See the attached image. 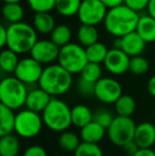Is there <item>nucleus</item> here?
Returning a JSON list of instances; mask_svg holds the SVG:
<instances>
[{
	"label": "nucleus",
	"mask_w": 155,
	"mask_h": 156,
	"mask_svg": "<svg viewBox=\"0 0 155 156\" xmlns=\"http://www.w3.org/2000/svg\"><path fill=\"white\" fill-rule=\"evenodd\" d=\"M86 50V55L88 58V62L102 64L105 60L106 55L108 53V49L103 43L97 41L93 45L85 48Z\"/></svg>",
	"instance_id": "obj_30"
},
{
	"label": "nucleus",
	"mask_w": 155,
	"mask_h": 156,
	"mask_svg": "<svg viewBox=\"0 0 155 156\" xmlns=\"http://www.w3.org/2000/svg\"><path fill=\"white\" fill-rule=\"evenodd\" d=\"M58 63L70 73H81L88 63L85 47L76 43H69L61 47Z\"/></svg>",
	"instance_id": "obj_6"
},
{
	"label": "nucleus",
	"mask_w": 155,
	"mask_h": 156,
	"mask_svg": "<svg viewBox=\"0 0 155 156\" xmlns=\"http://www.w3.org/2000/svg\"><path fill=\"white\" fill-rule=\"evenodd\" d=\"M149 62L147 58H145L141 55L132 56L130 61V67H129V71L132 72L135 76H141L148 72L149 70Z\"/></svg>",
	"instance_id": "obj_33"
},
{
	"label": "nucleus",
	"mask_w": 155,
	"mask_h": 156,
	"mask_svg": "<svg viewBox=\"0 0 155 156\" xmlns=\"http://www.w3.org/2000/svg\"><path fill=\"white\" fill-rule=\"evenodd\" d=\"M27 2L34 13L51 12L55 6V0H27Z\"/></svg>",
	"instance_id": "obj_35"
},
{
	"label": "nucleus",
	"mask_w": 155,
	"mask_h": 156,
	"mask_svg": "<svg viewBox=\"0 0 155 156\" xmlns=\"http://www.w3.org/2000/svg\"><path fill=\"white\" fill-rule=\"evenodd\" d=\"M131 56H129L123 50L119 48H113L108 50V53L106 55L105 60L103 62L104 68L110 73L114 76H121L129 71L130 67Z\"/></svg>",
	"instance_id": "obj_13"
},
{
	"label": "nucleus",
	"mask_w": 155,
	"mask_h": 156,
	"mask_svg": "<svg viewBox=\"0 0 155 156\" xmlns=\"http://www.w3.org/2000/svg\"><path fill=\"white\" fill-rule=\"evenodd\" d=\"M2 1H3L4 3H11V2H18V3H20L23 0H2Z\"/></svg>",
	"instance_id": "obj_45"
},
{
	"label": "nucleus",
	"mask_w": 155,
	"mask_h": 156,
	"mask_svg": "<svg viewBox=\"0 0 155 156\" xmlns=\"http://www.w3.org/2000/svg\"><path fill=\"white\" fill-rule=\"evenodd\" d=\"M82 0H55L54 10L63 17H72L78 14Z\"/></svg>",
	"instance_id": "obj_28"
},
{
	"label": "nucleus",
	"mask_w": 155,
	"mask_h": 156,
	"mask_svg": "<svg viewBox=\"0 0 155 156\" xmlns=\"http://www.w3.org/2000/svg\"><path fill=\"white\" fill-rule=\"evenodd\" d=\"M113 156H116V155H113Z\"/></svg>",
	"instance_id": "obj_46"
},
{
	"label": "nucleus",
	"mask_w": 155,
	"mask_h": 156,
	"mask_svg": "<svg viewBox=\"0 0 155 156\" xmlns=\"http://www.w3.org/2000/svg\"><path fill=\"white\" fill-rule=\"evenodd\" d=\"M43 125L45 124L39 113L26 107L16 114L14 132L19 137L30 139L36 137L41 133Z\"/></svg>",
	"instance_id": "obj_7"
},
{
	"label": "nucleus",
	"mask_w": 155,
	"mask_h": 156,
	"mask_svg": "<svg viewBox=\"0 0 155 156\" xmlns=\"http://www.w3.org/2000/svg\"><path fill=\"white\" fill-rule=\"evenodd\" d=\"M149 1L150 0H124V4L139 13L143 10H147Z\"/></svg>",
	"instance_id": "obj_37"
},
{
	"label": "nucleus",
	"mask_w": 155,
	"mask_h": 156,
	"mask_svg": "<svg viewBox=\"0 0 155 156\" xmlns=\"http://www.w3.org/2000/svg\"><path fill=\"white\" fill-rule=\"evenodd\" d=\"M107 11L101 0H82L77 16L82 25L97 26L104 21Z\"/></svg>",
	"instance_id": "obj_9"
},
{
	"label": "nucleus",
	"mask_w": 155,
	"mask_h": 156,
	"mask_svg": "<svg viewBox=\"0 0 155 156\" xmlns=\"http://www.w3.org/2000/svg\"><path fill=\"white\" fill-rule=\"evenodd\" d=\"M136 32L143 38L146 43L155 41V18L149 14L139 17L136 27Z\"/></svg>",
	"instance_id": "obj_19"
},
{
	"label": "nucleus",
	"mask_w": 155,
	"mask_h": 156,
	"mask_svg": "<svg viewBox=\"0 0 155 156\" xmlns=\"http://www.w3.org/2000/svg\"><path fill=\"white\" fill-rule=\"evenodd\" d=\"M15 120L16 115L14 109L0 104V136L12 134L15 129Z\"/></svg>",
	"instance_id": "obj_21"
},
{
	"label": "nucleus",
	"mask_w": 155,
	"mask_h": 156,
	"mask_svg": "<svg viewBox=\"0 0 155 156\" xmlns=\"http://www.w3.org/2000/svg\"><path fill=\"white\" fill-rule=\"evenodd\" d=\"M134 141L139 148H152L155 144V125L149 121L137 124Z\"/></svg>",
	"instance_id": "obj_16"
},
{
	"label": "nucleus",
	"mask_w": 155,
	"mask_h": 156,
	"mask_svg": "<svg viewBox=\"0 0 155 156\" xmlns=\"http://www.w3.org/2000/svg\"><path fill=\"white\" fill-rule=\"evenodd\" d=\"M147 12L150 16L155 18V0H150L149 4L147 6Z\"/></svg>",
	"instance_id": "obj_44"
},
{
	"label": "nucleus",
	"mask_w": 155,
	"mask_h": 156,
	"mask_svg": "<svg viewBox=\"0 0 155 156\" xmlns=\"http://www.w3.org/2000/svg\"><path fill=\"white\" fill-rule=\"evenodd\" d=\"M154 115H155V113H154Z\"/></svg>",
	"instance_id": "obj_47"
},
{
	"label": "nucleus",
	"mask_w": 155,
	"mask_h": 156,
	"mask_svg": "<svg viewBox=\"0 0 155 156\" xmlns=\"http://www.w3.org/2000/svg\"><path fill=\"white\" fill-rule=\"evenodd\" d=\"M122 149H123V152L125 153L126 155L133 156L135 153L137 152V151L139 150V147L137 146V144L134 141V140H132V141H130V142H128V144H124V146L122 147Z\"/></svg>",
	"instance_id": "obj_39"
},
{
	"label": "nucleus",
	"mask_w": 155,
	"mask_h": 156,
	"mask_svg": "<svg viewBox=\"0 0 155 156\" xmlns=\"http://www.w3.org/2000/svg\"><path fill=\"white\" fill-rule=\"evenodd\" d=\"M139 17L140 15L138 12L132 10L125 4H121L107 11L103 25L108 34L114 37H122L136 31Z\"/></svg>",
	"instance_id": "obj_1"
},
{
	"label": "nucleus",
	"mask_w": 155,
	"mask_h": 156,
	"mask_svg": "<svg viewBox=\"0 0 155 156\" xmlns=\"http://www.w3.org/2000/svg\"><path fill=\"white\" fill-rule=\"evenodd\" d=\"M78 43L83 47H88L93 44L99 41V32H98L96 26L90 25H81L77 32Z\"/></svg>",
	"instance_id": "obj_22"
},
{
	"label": "nucleus",
	"mask_w": 155,
	"mask_h": 156,
	"mask_svg": "<svg viewBox=\"0 0 155 156\" xmlns=\"http://www.w3.org/2000/svg\"><path fill=\"white\" fill-rule=\"evenodd\" d=\"M58 146L65 152H75L77 148L82 142L81 137H79L75 132L71 131H64L61 133L58 137Z\"/></svg>",
	"instance_id": "obj_27"
},
{
	"label": "nucleus",
	"mask_w": 155,
	"mask_h": 156,
	"mask_svg": "<svg viewBox=\"0 0 155 156\" xmlns=\"http://www.w3.org/2000/svg\"><path fill=\"white\" fill-rule=\"evenodd\" d=\"M80 78L87 80L89 82L97 83L102 78V68L101 64L88 62L83 68V70L80 73Z\"/></svg>",
	"instance_id": "obj_31"
},
{
	"label": "nucleus",
	"mask_w": 155,
	"mask_h": 156,
	"mask_svg": "<svg viewBox=\"0 0 155 156\" xmlns=\"http://www.w3.org/2000/svg\"><path fill=\"white\" fill-rule=\"evenodd\" d=\"M32 26L39 34L47 35L53 31L56 23L50 12H37L33 16Z\"/></svg>",
	"instance_id": "obj_18"
},
{
	"label": "nucleus",
	"mask_w": 155,
	"mask_h": 156,
	"mask_svg": "<svg viewBox=\"0 0 155 156\" xmlns=\"http://www.w3.org/2000/svg\"><path fill=\"white\" fill-rule=\"evenodd\" d=\"M95 86L96 83L89 82L87 80L80 78L78 82V90L82 96L84 97H90L95 96Z\"/></svg>",
	"instance_id": "obj_36"
},
{
	"label": "nucleus",
	"mask_w": 155,
	"mask_h": 156,
	"mask_svg": "<svg viewBox=\"0 0 155 156\" xmlns=\"http://www.w3.org/2000/svg\"><path fill=\"white\" fill-rule=\"evenodd\" d=\"M71 38H72V32L70 28L64 23L56 25L53 31L50 33V39L60 48L71 43Z\"/></svg>",
	"instance_id": "obj_29"
},
{
	"label": "nucleus",
	"mask_w": 155,
	"mask_h": 156,
	"mask_svg": "<svg viewBox=\"0 0 155 156\" xmlns=\"http://www.w3.org/2000/svg\"><path fill=\"white\" fill-rule=\"evenodd\" d=\"M105 135H107V129L93 120L80 129V137L82 141L99 144Z\"/></svg>",
	"instance_id": "obj_17"
},
{
	"label": "nucleus",
	"mask_w": 155,
	"mask_h": 156,
	"mask_svg": "<svg viewBox=\"0 0 155 156\" xmlns=\"http://www.w3.org/2000/svg\"><path fill=\"white\" fill-rule=\"evenodd\" d=\"M147 88H148V93L155 98V76H153L152 78H150V80L148 81Z\"/></svg>",
	"instance_id": "obj_43"
},
{
	"label": "nucleus",
	"mask_w": 155,
	"mask_h": 156,
	"mask_svg": "<svg viewBox=\"0 0 155 156\" xmlns=\"http://www.w3.org/2000/svg\"><path fill=\"white\" fill-rule=\"evenodd\" d=\"M23 156H48L47 151L44 147L38 144H33L26 149Z\"/></svg>",
	"instance_id": "obj_38"
},
{
	"label": "nucleus",
	"mask_w": 155,
	"mask_h": 156,
	"mask_svg": "<svg viewBox=\"0 0 155 156\" xmlns=\"http://www.w3.org/2000/svg\"><path fill=\"white\" fill-rule=\"evenodd\" d=\"M133 156H155V151L152 148H139Z\"/></svg>",
	"instance_id": "obj_41"
},
{
	"label": "nucleus",
	"mask_w": 155,
	"mask_h": 156,
	"mask_svg": "<svg viewBox=\"0 0 155 156\" xmlns=\"http://www.w3.org/2000/svg\"><path fill=\"white\" fill-rule=\"evenodd\" d=\"M93 120V113L87 105L77 104L71 107V122L76 127L85 126Z\"/></svg>",
	"instance_id": "obj_20"
},
{
	"label": "nucleus",
	"mask_w": 155,
	"mask_h": 156,
	"mask_svg": "<svg viewBox=\"0 0 155 156\" xmlns=\"http://www.w3.org/2000/svg\"><path fill=\"white\" fill-rule=\"evenodd\" d=\"M115 113L118 116L131 117L136 111V102L132 96L122 94L119 99L114 103Z\"/></svg>",
	"instance_id": "obj_25"
},
{
	"label": "nucleus",
	"mask_w": 155,
	"mask_h": 156,
	"mask_svg": "<svg viewBox=\"0 0 155 156\" xmlns=\"http://www.w3.org/2000/svg\"><path fill=\"white\" fill-rule=\"evenodd\" d=\"M37 32L33 26L27 23H11L8 27L6 47L18 54L30 53L37 41Z\"/></svg>",
	"instance_id": "obj_3"
},
{
	"label": "nucleus",
	"mask_w": 155,
	"mask_h": 156,
	"mask_svg": "<svg viewBox=\"0 0 155 156\" xmlns=\"http://www.w3.org/2000/svg\"><path fill=\"white\" fill-rule=\"evenodd\" d=\"M19 140L13 134L0 136V156H17L19 154Z\"/></svg>",
	"instance_id": "obj_23"
},
{
	"label": "nucleus",
	"mask_w": 155,
	"mask_h": 156,
	"mask_svg": "<svg viewBox=\"0 0 155 156\" xmlns=\"http://www.w3.org/2000/svg\"><path fill=\"white\" fill-rule=\"evenodd\" d=\"M136 126L131 117L117 115L107 129V137L112 144L122 148L125 144L134 140Z\"/></svg>",
	"instance_id": "obj_8"
},
{
	"label": "nucleus",
	"mask_w": 155,
	"mask_h": 156,
	"mask_svg": "<svg viewBox=\"0 0 155 156\" xmlns=\"http://www.w3.org/2000/svg\"><path fill=\"white\" fill-rule=\"evenodd\" d=\"M146 43L143 38L136 31H133L122 37H116L115 41V48L123 50L129 56L141 55L146 49Z\"/></svg>",
	"instance_id": "obj_14"
},
{
	"label": "nucleus",
	"mask_w": 155,
	"mask_h": 156,
	"mask_svg": "<svg viewBox=\"0 0 155 156\" xmlns=\"http://www.w3.org/2000/svg\"><path fill=\"white\" fill-rule=\"evenodd\" d=\"M43 66V64H41L30 55L19 61L16 70L13 74L21 82L25 83L27 86L38 84L39 79L44 71Z\"/></svg>",
	"instance_id": "obj_10"
},
{
	"label": "nucleus",
	"mask_w": 155,
	"mask_h": 156,
	"mask_svg": "<svg viewBox=\"0 0 155 156\" xmlns=\"http://www.w3.org/2000/svg\"><path fill=\"white\" fill-rule=\"evenodd\" d=\"M52 98L53 97L51 94H49L47 91L38 86L29 90L25 106L36 113H43Z\"/></svg>",
	"instance_id": "obj_15"
},
{
	"label": "nucleus",
	"mask_w": 155,
	"mask_h": 156,
	"mask_svg": "<svg viewBox=\"0 0 155 156\" xmlns=\"http://www.w3.org/2000/svg\"><path fill=\"white\" fill-rule=\"evenodd\" d=\"M121 84L113 78L102 76L95 86V97L102 103L114 104L122 96Z\"/></svg>",
	"instance_id": "obj_11"
},
{
	"label": "nucleus",
	"mask_w": 155,
	"mask_h": 156,
	"mask_svg": "<svg viewBox=\"0 0 155 156\" xmlns=\"http://www.w3.org/2000/svg\"><path fill=\"white\" fill-rule=\"evenodd\" d=\"M6 43H8V28L0 26V47H5Z\"/></svg>",
	"instance_id": "obj_40"
},
{
	"label": "nucleus",
	"mask_w": 155,
	"mask_h": 156,
	"mask_svg": "<svg viewBox=\"0 0 155 156\" xmlns=\"http://www.w3.org/2000/svg\"><path fill=\"white\" fill-rule=\"evenodd\" d=\"M28 93H29L28 86L15 76L3 78L0 82L1 104L14 111L25 106Z\"/></svg>",
	"instance_id": "obj_5"
},
{
	"label": "nucleus",
	"mask_w": 155,
	"mask_h": 156,
	"mask_svg": "<svg viewBox=\"0 0 155 156\" xmlns=\"http://www.w3.org/2000/svg\"><path fill=\"white\" fill-rule=\"evenodd\" d=\"M19 54L13 50L6 49L2 50L0 53V68L5 73H14L19 63Z\"/></svg>",
	"instance_id": "obj_26"
},
{
	"label": "nucleus",
	"mask_w": 155,
	"mask_h": 156,
	"mask_svg": "<svg viewBox=\"0 0 155 156\" xmlns=\"http://www.w3.org/2000/svg\"><path fill=\"white\" fill-rule=\"evenodd\" d=\"M2 15H3V18L8 23H10V25L20 23L25 17V10L18 2L4 3L2 6Z\"/></svg>",
	"instance_id": "obj_24"
},
{
	"label": "nucleus",
	"mask_w": 155,
	"mask_h": 156,
	"mask_svg": "<svg viewBox=\"0 0 155 156\" xmlns=\"http://www.w3.org/2000/svg\"><path fill=\"white\" fill-rule=\"evenodd\" d=\"M75 156H104L103 151L98 144L82 141L77 150L73 152Z\"/></svg>",
	"instance_id": "obj_32"
},
{
	"label": "nucleus",
	"mask_w": 155,
	"mask_h": 156,
	"mask_svg": "<svg viewBox=\"0 0 155 156\" xmlns=\"http://www.w3.org/2000/svg\"><path fill=\"white\" fill-rule=\"evenodd\" d=\"M44 124L56 133L67 131L71 122V107L65 101L53 97L41 113Z\"/></svg>",
	"instance_id": "obj_4"
},
{
	"label": "nucleus",
	"mask_w": 155,
	"mask_h": 156,
	"mask_svg": "<svg viewBox=\"0 0 155 156\" xmlns=\"http://www.w3.org/2000/svg\"><path fill=\"white\" fill-rule=\"evenodd\" d=\"M60 49L51 39H41L35 43L30 51V55L43 65H49L58 61Z\"/></svg>",
	"instance_id": "obj_12"
},
{
	"label": "nucleus",
	"mask_w": 155,
	"mask_h": 156,
	"mask_svg": "<svg viewBox=\"0 0 155 156\" xmlns=\"http://www.w3.org/2000/svg\"><path fill=\"white\" fill-rule=\"evenodd\" d=\"M101 1L105 4V6L108 10L113 8H116V6H119L121 4H124V0H101Z\"/></svg>",
	"instance_id": "obj_42"
},
{
	"label": "nucleus",
	"mask_w": 155,
	"mask_h": 156,
	"mask_svg": "<svg viewBox=\"0 0 155 156\" xmlns=\"http://www.w3.org/2000/svg\"><path fill=\"white\" fill-rule=\"evenodd\" d=\"M115 117L116 116L114 115V113H112L111 111L105 108H100L93 113V121L98 122L100 125L105 127L106 129H108V126L114 121Z\"/></svg>",
	"instance_id": "obj_34"
},
{
	"label": "nucleus",
	"mask_w": 155,
	"mask_h": 156,
	"mask_svg": "<svg viewBox=\"0 0 155 156\" xmlns=\"http://www.w3.org/2000/svg\"><path fill=\"white\" fill-rule=\"evenodd\" d=\"M38 86L52 97L68 93L72 86V73L67 71L60 64H51L44 68Z\"/></svg>",
	"instance_id": "obj_2"
}]
</instances>
